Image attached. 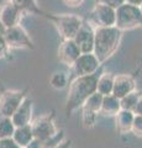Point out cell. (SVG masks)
Returning a JSON list of instances; mask_svg holds the SVG:
<instances>
[{
  "label": "cell",
  "mask_w": 142,
  "mask_h": 148,
  "mask_svg": "<svg viewBox=\"0 0 142 148\" xmlns=\"http://www.w3.org/2000/svg\"><path fill=\"white\" fill-rule=\"evenodd\" d=\"M99 77L100 73L95 72L93 74H88V75L77 77L71 83L66 105L67 112H72V111L82 108L85 103V100L97 91Z\"/></svg>",
  "instance_id": "1"
},
{
  "label": "cell",
  "mask_w": 142,
  "mask_h": 148,
  "mask_svg": "<svg viewBox=\"0 0 142 148\" xmlns=\"http://www.w3.org/2000/svg\"><path fill=\"white\" fill-rule=\"evenodd\" d=\"M122 38V31L116 26L95 27L94 51L100 63L105 62L117 51Z\"/></svg>",
  "instance_id": "2"
},
{
  "label": "cell",
  "mask_w": 142,
  "mask_h": 148,
  "mask_svg": "<svg viewBox=\"0 0 142 148\" xmlns=\"http://www.w3.org/2000/svg\"><path fill=\"white\" fill-rule=\"evenodd\" d=\"M116 18L115 26L121 31L134 30L136 27H142V12L140 6L123 3L115 9Z\"/></svg>",
  "instance_id": "3"
},
{
  "label": "cell",
  "mask_w": 142,
  "mask_h": 148,
  "mask_svg": "<svg viewBox=\"0 0 142 148\" xmlns=\"http://www.w3.org/2000/svg\"><path fill=\"white\" fill-rule=\"evenodd\" d=\"M57 26L59 34L64 40H73L78 30L83 24V18L74 14H63V15L51 17Z\"/></svg>",
  "instance_id": "4"
},
{
  "label": "cell",
  "mask_w": 142,
  "mask_h": 148,
  "mask_svg": "<svg viewBox=\"0 0 142 148\" xmlns=\"http://www.w3.org/2000/svg\"><path fill=\"white\" fill-rule=\"evenodd\" d=\"M9 48H34V43L26 30L20 24L12 27H8L4 34Z\"/></svg>",
  "instance_id": "5"
},
{
  "label": "cell",
  "mask_w": 142,
  "mask_h": 148,
  "mask_svg": "<svg viewBox=\"0 0 142 148\" xmlns=\"http://www.w3.org/2000/svg\"><path fill=\"white\" fill-rule=\"evenodd\" d=\"M26 98L24 90H6L0 95V115L11 117Z\"/></svg>",
  "instance_id": "6"
},
{
  "label": "cell",
  "mask_w": 142,
  "mask_h": 148,
  "mask_svg": "<svg viewBox=\"0 0 142 148\" xmlns=\"http://www.w3.org/2000/svg\"><path fill=\"white\" fill-rule=\"evenodd\" d=\"M90 16L93 22L97 25V27L115 26V18H116L115 8H113L105 1L98 3L91 10Z\"/></svg>",
  "instance_id": "7"
},
{
  "label": "cell",
  "mask_w": 142,
  "mask_h": 148,
  "mask_svg": "<svg viewBox=\"0 0 142 148\" xmlns=\"http://www.w3.org/2000/svg\"><path fill=\"white\" fill-rule=\"evenodd\" d=\"M31 130H32L34 137L40 141H47L49 137H52L54 133H57V127L54 125V120L52 115H43L31 123Z\"/></svg>",
  "instance_id": "8"
},
{
  "label": "cell",
  "mask_w": 142,
  "mask_h": 148,
  "mask_svg": "<svg viewBox=\"0 0 142 148\" xmlns=\"http://www.w3.org/2000/svg\"><path fill=\"white\" fill-rule=\"evenodd\" d=\"M94 38H95V29L89 22L82 24L80 29L78 30L74 36V42L79 47L82 53H93L94 51Z\"/></svg>",
  "instance_id": "9"
},
{
  "label": "cell",
  "mask_w": 142,
  "mask_h": 148,
  "mask_svg": "<svg viewBox=\"0 0 142 148\" xmlns=\"http://www.w3.org/2000/svg\"><path fill=\"white\" fill-rule=\"evenodd\" d=\"M100 61L97 58L94 53H82L77 61L73 64V71H74L77 77L80 75H88L99 71L100 68Z\"/></svg>",
  "instance_id": "10"
},
{
  "label": "cell",
  "mask_w": 142,
  "mask_h": 148,
  "mask_svg": "<svg viewBox=\"0 0 142 148\" xmlns=\"http://www.w3.org/2000/svg\"><path fill=\"white\" fill-rule=\"evenodd\" d=\"M80 54L82 52L77 43L74 42V40H64L58 48L59 61L68 67H72Z\"/></svg>",
  "instance_id": "11"
},
{
  "label": "cell",
  "mask_w": 142,
  "mask_h": 148,
  "mask_svg": "<svg viewBox=\"0 0 142 148\" xmlns=\"http://www.w3.org/2000/svg\"><path fill=\"white\" fill-rule=\"evenodd\" d=\"M136 90V82L129 74H117L114 75L113 95L117 99L123 98L129 92Z\"/></svg>",
  "instance_id": "12"
},
{
  "label": "cell",
  "mask_w": 142,
  "mask_h": 148,
  "mask_svg": "<svg viewBox=\"0 0 142 148\" xmlns=\"http://www.w3.org/2000/svg\"><path fill=\"white\" fill-rule=\"evenodd\" d=\"M21 15H22V10L20 8H17L14 3H11L10 0L0 8V21L3 22V25L6 29L19 25L21 20Z\"/></svg>",
  "instance_id": "13"
},
{
  "label": "cell",
  "mask_w": 142,
  "mask_h": 148,
  "mask_svg": "<svg viewBox=\"0 0 142 148\" xmlns=\"http://www.w3.org/2000/svg\"><path fill=\"white\" fill-rule=\"evenodd\" d=\"M32 109H34L32 100L26 96L24 101L21 103V105L19 106V109L11 116V120L14 125H15V127H22V126H26V125L31 123V120H32Z\"/></svg>",
  "instance_id": "14"
},
{
  "label": "cell",
  "mask_w": 142,
  "mask_h": 148,
  "mask_svg": "<svg viewBox=\"0 0 142 148\" xmlns=\"http://www.w3.org/2000/svg\"><path fill=\"white\" fill-rule=\"evenodd\" d=\"M134 117H135L134 111L122 110V109L119 111V112L115 115L116 126H117L119 131H120L121 133L130 132L131 131V127H132V122H134Z\"/></svg>",
  "instance_id": "15"
},
{
  "label": "cell",
  "mask_w": 142,
  "mask_h": 148,
  "mask_svg": "<svg viewBox=\"0 0 142 148\" xmlns=\"http://www.w3.org/2000/svg\"><path fill=\"white\" fill-rule=\"evenodd\" d=\"M12 138L21 148H25L34 138V133H32V130H31V123L26 125V126H22V127H16L15 132L12 135Z\"/></svg>",
  "instance_id": "16"
},
{
  "label": "cell",
  "mask_w": 142,
  "mask_h": 148,
  "mask_svg": "<svg viewBox=\"0 0 142 148\" xmlns=\"http://www.w3.org/2000/svg\"><path fill=\"white\" fill-rule=\"evenodd\" d=\"M120 110H121L120 99H117L113 94L104 96L100 112H103L104 115H109V116H115Z\"/></svg>",
  "instance_id": "17"
},
{
  "label": "cell",
  "mask_w": 142,
  "mask_h": 148,
  "mask_svg": "<svg viewBox=\"0 0 142 148\" xmlns=\"http://www.w3.org/2000/svg\"><path fill=\"white\" fill-rule=\"evenodd\" d=\"M113 86H114V75L111 73H103L100 74L98 79L97 91L102 95L106 96L113 94Z\"/></svg>",
  "instance_id": "18"
},
{
  "label": "cell",
  "mask_w": 142,
  "mask_h": 148,
  "mask_svg": "<svg viewBox=\"0 0 142 148\" xmlns=\"http://www.w3.org/2000/svg\"><path fill=\"white\" fill-rule=\"evenodd\" d=\"M103 99H104V95H102L98 91H95L94 94H91L89 98L85 100V103L83 104L82 108H83L84 110L91 111V112H94V114H99L100 109H102Z\"/></svg>",
  "instance_id": "19"
},
{
  "label": "cell",
  "mask_w": 142,
  "mask_h": 148,
  "mask_svg": "<svg viewBox=\"0 0 142 148\" xmlns=\"http://www.w3.org/2000/svg\"><path fill=\"white\" fill-rule=\"evenodd\" d=\"M15 125H14L11 117H6L0 115V138L12 137L15 132Z\"/></svg>",
  "instance_id": "20"
},
{
  "label": "cell",
  "mask_w": 142,
  "mask_h": 148,
  "mask_svg": "<svg viewBox=\"0 0 142 148\" xmlns=\"http://www.w3.org/2000/svg\"><path fill=\"white\" fill-rule=\"evenodd\" d=\"M140 92L139 91H131L129 92L127 95H125L123 98L120 99V105H121V109L122 110H130V111H134L135 106L137 104V100L140 98Z\"/></svg>",
  "instance_id": "21"
},
{
  "label": "cell",
  "mask_w": 142,
  "mask_h": 148,
  "mask_svg": "<svg viewBox=\"0 0 142 148\" xmlns=\"http://www.w3.org/2000/svg\"><path fill=\"white\" fill-rule=\"evenodd\" d=\"M49 84L52 88L57 90H62L68 85V77L64 72H56L52 74L51 79H49Z\"/></svg>",
  "instance_id": "22"
},
{
  "label": "cell",
  "mask_w": 142,
  "mask_h": 148,
  "mask_svg": "<svg viewBox=\"0 0 142 148\" xmlns=\"http://www.w3.org/2000/svg\"><path fill=\"white\" fill-rule=\"evenodd\" d=\"M14 3L17 8H20L22 11H34V12H40V9L36 5V0H10Z\"/></svg>",
  "instance_id": "23"
},
{
  "label": "cell",
  "mask_w": 142,
  "mask_h": 148,
  "mask_svg": "<svg viewBox=\"0 0 142 148\" xmlns=\"http://www.w3.org/2000/svg\"><path fill=\"white\" fill-rule=\"evenodd\" d=\"M63 140H64L63 131H57V133H54L52 137H49L47 141L43 142V147L45 148H57L59 145H62Z\"/></svg>",
  "instance_id": "24"
},
{
  "label": "cell",
  "mask_w": 142,
  "mask_h": 148,
  "mask_svg": "<svg viewBox=\"0 0 142 148\" xmlns=\"http://www.w3.org/2000/svg\"><path fill=\"white\" fill-rule=\"evenodd\" d=\"M131 131L137 137H142V115H135Z\"/></svg>",
  "instance_id": "25"
},
{
  "label": "cell",
  "mask_w": 142,
  "mask_h": 148,
  "mask_svg": "<svg viewBox=\"0 0 142 148\" xmlns=\"http://www.w3.org/2000/svg\"><path fill=\"white\" fill-rule=\"evenodd\" d=\"M0 148H21L14 141L12 137L9 138H0Z\"/></svg>",
  "instance_id": "26"
},
{
  "label": "cell",
  "mask_w": 142,
  "mask_h": 148,
  "mask_svg": "<svg viewBox=\"0 0 142 148\" xmlns=\"http://www.w3.org/2000/svg\"><path fill=\"white\" fill-rule=\"evenodd\" d=\"M8 51H9V46L5 38H4V36H0V58L5 57L8 54Z\"/></svg>",
  "instance_id": "27"
},
{
  "label": "cell",
  "mask_w": 142,
  "mask_h": 148,
  "mask_svg": "<svg viewBox=\"0 0 142 148\" xmlns=\"http://www.w3.org/2000/svg\"><path fill=\"white\" fill-rule=\"evenodd\" d=\"M25 148H45V147H43V142L42 141H40V140H37V138L34 137L32 140H31V142Z\"/></svg>",
  "instance_id": "28"
},
{
  "label": "cell",
  "mask_w": 142,
  "mask_h": 148,
  "mask_svg": "<svg viewBox=\"0 0 142 148\" xmlns=\"http://www.w3.org/2000/svg\"><path fill=\"white\" fill-rule=\"evenodd\" d=\"M84 0H63V3L68 6H72V8H77V6H80L83 4Z\"/></svg>",
  "instance_id": "29"
},
{
  "label": "cell",
  "mask_w": 142,
  "mask_h": 148,
  "mask_svg": "<svg viewBox=\"0 0 142 148\" xmlns=\"http://www.w3.org/2000/svg\"><path fill=\"white\" fill-rule=\"evenodd\" d=\"M134 114L135 115H142V95H140L139 100H137V104L134 109Z\"/></svg>",
  "instance_id": "30"
},
{
  "label": "cell",
  "mask_w": 142,
  "mask_h": 148,
  "mask_svg": "<svg viewBox=\"0 0 142 148\" xmlns=\"http://www.w3.org/2000/svg\"><path fill=\"white\" fill-rule=\"evenodd\" d=\"M106 4H109V5H111L113 8H117V6H120L122 5L123 3H125V0H104Z\"/></svg>",
  "instance_id": "31"
},
{
  "label": "cell",
  "mask_w": 142,
  "mask_h": 148,
  "mask_svg": "<svg viewBox=\"0 0 142 148\" xmlns=\"http://www.w3.org/2000/svg\"><path fill=\"white\" fill-rule=\"evenodd\" d=\"M125 3L131 4V5H135V6H140L142 4V0H125Z\"/></svg>",
  "instance_id": "32"
},
{
  "label": "cell",
  "mask_w": 142,
  "mask_h": 148,
  "mask_svg": "<svg viewBox=\"0 0 142 148\" xmlns=\"http://www.w3.org/2000/svg\"><path fill=\"white\" fill-rule=\"evenodd\" d=\"M5 31H6V27L3 25V22H1V21H0V36H4Z\"/></svg>",
  "instance_id": "33"
},
{
  "label": "cell",
  "mask_w": 142,
  "mask_h": 148,
  "mask_svg": "<svg viewBox=\"0 0 142 148\" xmlns=\"http://www.w3.org/2000/svg\"><path fill=\"white\" fill-rule=\"evenodd\" d=\"M140 10H141V12H142V4H141V5H140Z\"/></svg>",
  "instance_id": "34"
}]
</instances>
